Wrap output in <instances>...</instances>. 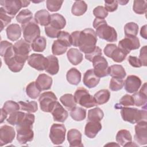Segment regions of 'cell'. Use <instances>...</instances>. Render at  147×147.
<instances>
[{"mask_svg":"<svg viewBox=\"0 0 147 147\" xmlns=\"http://www.w3.org/2000/svg\"><path fill=\"white\" fill-rule=\"evenodd\" d=\"M34 115L31 113H25L22 121L16 125L17 140L20 144L24 145L33 140L34 132L32 130L34 122Z\"/></svg>","mask_w":147,"mask_h":147,"instance_id":"1","label":"cell"},{"mask_svg":"<svg viewBox=\"0 0 147 147\" xmlns=\"http://www.w3.org/2000/svg\"><path fill=\"white\" fill-rule=\"evenodd\" d=\"M93 27L96 29V35L108 42H115L117 40V33L115 29L107 25L105 19L96 18L93 21Z\"/></svg>","mask_w":147,"mask_h":147,"instance_id":"2","label":"cell"},{"mask_svg":"<svg viewBox=\"0 0 147 147\" xmlns=\"http://www.w3.org/2000/svg\"><path fill=\"white\" fill-rule=\"evenodd\" d=\"M97 35L91 28L85 29L80 31L79 48L80 51L85 54L92 52L96 48Z\"/></svg>","mask_w":147,"mask_h":147,"instance_id":"3","label":"cell"},{"mask_svg":"<svg viewBox=\"0 0 147 147\" xmlns=\"http://www.w3.org/2000/svg\"><path fill=\"white\" fill-rule=\"evenodd\" d=\"M121 114L123 121L131 123H136L146 119V109L140 110L136 108L124 107L121 109Z\"/></svg>","mask_w":147,"mask_h":147,"instance_id":"4","label":"cell"},{"mask_svg":"<svg viewBox=\"0 0 147 147\" xmlns=\"http://www.w3.org/2000/svg\"><path fill=\"white\" fill-rule=\"evenodd\" d=\"M74 98L76 103L86 108H90L97 106L94 96L83 87L78 88L74 94Z\"/></svg>","mask_w":147,"mask_h":147,"instance_id":"5","label":"cell"},{"mask_svg":"<svg viewBox=\"0 0 147 147\" xmlns=\"http://www.w3.org/2000/svg\"><path fill=\"white\" fill-rule=\"evenodd\" d=\"M24 40L28 42H32L36 38L40 37V29L34 19L21 25Z\"/></svg>","mask_w":147,"mask_h":147,"instance_id":"6","label":"cell"},{"mask_svg":"<svg viewBox=\"0 0 147 147\" xmlns=\"http://www.w3.org/2000/svg\"><path fill=\"white\" fill-rule=\"evenodd\" d=\"M15 58L20 63L25 64L29 58V53L31 51L29 42L24 39H20L13 45Z\"/></svg>","mask_w":147,"mask_h":147,"instance_id":"7","label":"cell"},{"mask_svg":"<svg viewBox=\"0 0 147 147\" xmlns=\"http://www.w3.org/2000/svg\"><path fill=\"white\" fill-rule=\"evenodd\" d=\"M30 1L20 0H5L1 1L0 4L5 11L13 18L22 7L28 6Z\"/></svg>","mask_w":147,"mask_h":147,"instance_id":"8","label":"cell"},{"mask_svg":"<svg viewBox=\"0 0 147 147\" xmlns=\"http://www.w3.org/2000/svg\"><path fill=\"white\" fill-rule=\"evenodd\" d=\"M40 108L44 112L51 113L54 106L57 102L56 95L52 91L42 93L38 99Z\"/></svg>","mask_w":147,"mask_h":147,"instance_id":"9","label":"cell"},{"mask_svg":"<svg viewBox=\"0 0 147 147\" xmlns=\"http://www.w3.org/2000/svg\"><path fill=\"white\" fill-rule=\"evenodd\" d=\"M66 128L63 124L53 123L50 129L49 138L55 145L62 144L65 138Z\"/></svg>","mask_w":147,"mask_h":147,"instance_id":"10","label":"cell"},{"mask_svg":"<svg viewBox=\"0 0 147 147\" xmlns=\"http://www.w3.org/2000/svg\"><path fill=\"white\" fill-rule=\"evenodd\" d=\"M95 74L99 78L109 75V65L106 59L102 55L96 56L92 61Z\"/></svg>","mask_w":147,"mask_h":147,"instance_id":"11","label":"cell"},{"mask_svg":"<svg viewBox=\"0 0 147 147\" xmlns=\"http://www.w3.org/2000/svg\"><path fill=\"white\" fill-rule=\"evenodd\" d=\"M140 46V43L138 37L126 36L124 38L119 41L118 47L128 55L131 50L137 49L139 48Z\"/></svg>","mask_w":147,"mask_h":147,"instance_id":"12","label":"cell"},{"mask_svg":"<svg viewBox=\"0 0 147 147\" xmlns=\"http://www.w3.org/2000/svg\"><path fill=\"white\" fill-rule=\"evenodd\" d=\"M147 122L146 120L141 121L135 126L134 140L141 145L147 144Z\"/></svg>","mask_w":147,"mask_h":147,"instance_id":"13","label":"cell"},{"mask_svg":"<svg viewBox=\"0 0 147 147\" xmlns=\"http://www.w3.org/2000/svg\"><path fill=\"white\" fill-rule=\"evenodd\" d=\"M28 64L38 71H44L47 65V58L44 55L38 53H32L28 59Z\"/></svg>","mask_w":147,"mask_h":147,"instance_id":"14","label":"cell"},{"mask_svg":"<svg viewBox=\"0 0 147 147\" xmlns=\"http://www.w3.org/2000/svg\"><path fill=\"white\" fill-rule=\"evenodd\" d=\"M16 136L14 128L9 125H3L0 128V146L11 143Z\"/></svg>","mask_w":147,"mask_h":147,"instance_id":"15","label":"cell"},{"mask_svg":"<svg viewBox=\"0 0 147 147\" xmlns=\"http://www.w3.org/2000/svg\"><path fill=\"white\" fill-rule=\"evenodd\" d=\"M141 80L136 75H129L124 82L125 90L130 94L137 92L141 86Z\"/></svg>","mask_w":147,"mask_h":147,"instance_id":"16","label":"cell"},{"mask_svg":"<svg viewBox=\"0 0 147 147\" xmlns=\"http://www.w3.org/2000/svg\"><path fill=\"white\" fill-rule=\"evenodd\" d=\"M117 143L122 146H130L136 145L132 143V137L129 131L126 129L119 130L115 137Z\"/></svg>","mask_w":147,"mask_h":147,"instance_id":"17","label":"cell"},{"mask_svg":"<svg viewBox=\"0 0 147 147\" xmlns=\"http://www.w3.org/2000/svg\"><path fill=\"white\" fill-rule=\"evenodd\" d=\"M67 140L71 147H82L83 145L82 142V134L76 129H70L67 133Z\"/></svg>","mask_w":147,"mask_h":147,"instance_id":"18","label":"cell"},{"mask_svg":"<svg viewBox=\"0 0 147 147\" xmlns=\"http://www.w3.org/2000/svg\"><path fill=\"white\" fill-rule=\"evenodd\" d=\"M51 113L53 116V120L59 122H64L68 116L67 111L63 108L59 102H57L54 106Z\"/></svg>","mask_w":147,"mask_h":147,"instance_id":"19","label":"cell"},{"mask_svg":"<svg viewBox=\"0 0 147 147\" xmlns=\"http://www.w3.org/2000/svg\"><path fill=\"white\" fill-rule=\"evenodd\" d=\"M100 81V78L98 77L94 73L93 69L87 70L84 74L83 82L84 84L89 88L96 87Z\"/></svg>","mask_w":147,"mask_h":147,"instance_id":"20","label":"cell"},{"mask_svg":"<svg viewBox=\"0 0 147 147\" xmlns=\"http://www.w3.org/2000/svg\"><path fill=\"white\" fill-rule=\"evenodd\" d=\"M134 105L138 107L146 106V83H145L139 92H136L133 95Z\"/></svg>","mask_w":147,"mask_h":147,"instance_id":"21","label":"cell"},{"mask_svg":"<svg viewBox=\"0 0 147 147\" xmlns=\"http://www.w3.org/2000/svg\"><path fill=\"white\" fill-rule=\"evenodd\" d=\"M102 129V125L100 122L88 121L84 128L85 135L90 138H94Z\"/></svg>","mask_w":147,"mask_h":147,"instance_id":"22","label":"cell"},{"mask_svg":"<svg viewBox=\"0 0 147 147\" xmlns=\"http://www.w3.org/2000/svg\"><path fill=\"white\" fill-rule=\"evenodd\" d=\"M36 83L41 91L47 90L50 89L52 86V79L45 74H41L38 76Z\"/></svg>","mask_w":147,"mask_h":147,"instance_id":"23","label":"cell"},{"mask_svg":"<svg viewBox=\"0 0 147 147\" xmlns=\"http://www.w3.org/2000/svg\"><path fill=\"white\" fill-rule=\"evenodd\" d=\"M7 38L12 41L17 40L21 36V28L17 24H10L6 29Z\"/></svg>","mask_w":147,"mask_h":147,"instance_id":"24","label":"cell"},{"mask_svg":"<svg viewBox=\"0 0 147 147\" xmlns=\"http://www.w3.org/2000/svg\"><path fill=\"white\" fill-rule=\"evenodd\" d=\"M47 65L45 71L47 73L51 75H54L57 74L59 70V64L58 59L53 55H49L47 57Z\"/></svg>","mask_w":147,"mask_h":147,"instance_id":"25","label":"cell"},{"mask_svg":"<svg viewBox=\"0 0 147 147\" xmlns=\"http://www.w3.org/2000/svg\"><path fill=\"white\" fill-rule=\"evenodd\" d=\"M51 15L45 9L37 11L34 14V20L41 26H47L50 23Z\"/></svg>","mask_w":147,"mask_h":147,"instance_id":"26","label":"cell"},{"mask_svg":"<svg viewBox=\"0 0 147 147\" xmlns=\"http://www.w3.org/2000/svg\"><path fill=\"white\" fill-rule=\"evenodd\" d=\"M67 56L69 61L75 65L80 64L83 59V54L76 48L69 49L67 51Z\"/></svg>","mask_w":147,"mask_h":147,"instance_id":"27","label":"cell"},{"mask_svg":"<svg viewBox=\"0 0 147 147\" xmlns=\"http://www.w3.org/2000/svg\"><path fill=\"white\" fill-rule=\"evenodd\" d=\"M49 25L60 30L65 27L66 20L62 15L59 13H55L51 15Z\"/></svg>","mask_w":147,"mask_h":147,"instance_id":"28","label":"cell"},{"mask_svg":"<svg viewBox=\"0 0 147 147\" xmlns=\"http://www.w3.org/2000/svg\"><path fill=\"white\" fill-rule=\"evenodd\" d=\"M82 75L80 72L76 68H71L66 74L67 81L72 85H78L81 80Z\"/></svg>","mask_w":147,"mask_h":147,"instance_id":"29","label":"cell"},{"mask_svg":"<svg viewBox=\"0 0 147 147\" xmlns=\"http://www.w3.org/2000/svg\"><path fill=\"white\" fill-rule=\"evenodd\" d=\"M109 75L112 78L123 79L126 76V73L121 65L114 64L109 67Z\"/></svg>","mask_w":147,"mask_h":147,"instance_id":"30","label":"cell"},{"mask_svg":"<svg viewBox=\"0 0 147 147\" xmlns=\"http://www.w3.org/2000/svg\"><path fill=\"white\" fill-rule=\"evenodd\" d=\"M87 10V5L83 1H76L71 9L72 14L76 16H80L84 14Z\"/></svg>","mask_w":147,"mask_h":147,"instance_id":"31","label":"cell"},{"mask_svg":"<svg viewBox=\"0 0 147 147\" xmlns=\"http://www.w3.org/2000/svg\"><path fill=\"white\" fill-rule=\"evenodd\" d=\"M5 64L7 65L9 69L13 72H18L22 69L24 64L19 62L16 58L14 55L12 57L4 60Z\"/></svg>","mask_w":147,"mask_h":147,"instance_id":"32","label":"cell"},{"mask_svg":"<svg viewBox=\"0 0 147 147\" xmlns=\"http://www.w3.org/2000/svg\"><path fill=\"white\" fill-rule=\"evenodd\" d=\"M110 98V92L107 89H102L95 94L94 98L97 105H103L109 101Z\"/></svg>","mask_w":147,"mask_h":147,"instance_id":"33","label":"cell"},{"mask_svg":"<svg viewBox=\"0 0 147 147\" xmlns=\"http://www.w3.org/2000/svg\"><path fill=\"white\" fill-rule=\"evenodd\" d=\"M47 46V40L43 36H40L36 38L31 44V48L34 52H42Z\"/></svg>","mask_w":147,"mask_h":147,"instance_id":"34","label":"cell"},{"mask_svg":"<svg viewBox=\"0 0 147 147\" xmlns=\"http://www.w3.org/2000/svg\"><path fill=\"white\" fill-rule=\"evenodd\" d=\"M61 103L68 110H72L76 106L74 96L71 94H65L60 98Z\"/></svg>","mask_w":147,"mask_h":147,"instance_id":"35","label":"cell"},{"mask_svg":"<svg viewBox=\"0 0 147 147\" xmlns=\"http://www.w3.org/2000/svg\"><path fill=\"white\" fill-rule=\"evenodd\" d=\"M69 114L74 120L81 121L84 120L86 117V110L82 107L75 106L70 110Z\"/></svg>","mask_w":147,"mask_h":147,"instance_id":"36","label":"cell"},{"mask_svg":"<svg viewBox=\"0 0 147 147\" xmlns=\"http://www.w3.org/2000/svg\"><path fill=\"white\" fill-rule=\"evenodd\" d=\"M104 113L99 107H95L90 109L88 111V121L100 122L103 118Z\"/></svg>","mask_w":147,"mask_h":147,"instance_id":"37","label":"cell"},{"mask_svg":"<svg viewBox=\"0 0 147 147\" xmlns=\"http://www.w3.org/2000/svg\"><path fill=\"white\" fill-rule=\"evenodd\" d=\"M16 18L17 21L21 25L25 24L33 19L32 13L28 9H23L18 13Z\"/></svg>","mask_w":147,"mask_h":147,"instance_id":"38","label":"cell"},{"mask_svg":"<svg viewBox=\"0 0 147 147\" xmlns=\"http://www.w3.org/2000/svg\"><path fill=\"white\" fill-rule=\"evenodd\" d=\"M25 116V113L22 111H16L10 114L7 122L11 125H17L20 123Z\"/></svg>","mask_w":147,"mask_h":147,"instance_id":"39","label":"cell"},{"mask_svg":"<svg viewBox=\"0 0 147 147\" xmlns=\"http://www.w3.org/2000/svg\"><path fill=\"white\" fill-rule=\"evenodd\" d=\"M41 90L37 87L36 82H30L26 87V93L27 95L33 99L40 96Z\"/></svg>","mask_w":147,"mask_h":147,"instance_id":"40","label":"cell"},{"mask_svg":"<svg viewBox=\"0 0 147 147\" xmlns=\"http://www.w3.org/2000/svg\"><path fill=\"white\" fill-rule=\"evenodd\" d=\"M125 36L136 37L138 32V25L133 22H128L124 26Z\"/></svg>","mask_w":147,"mask_h":147,"instance_id":"41","label":"cell"},{"mask_svg":"<svg viewBox=\"0 0 147 147\" xmlns=\"http://www.w3.org/2000/svg\"><path fill=\"white\" fill-rule=\"evenodd\" d=\"M18 104L20 105V109L21 110L27 111L29 113H35L38 110L37 103L35 101H30L28 102L19 101Z\"/></svg>","mask_w":147,"mask_h":147,"instance_id":"42","label":"cell"},{"mask_svg":"<svg viewBox=\"0 0 147 147\" xmlns=\"http://www.w3.org/2000/svg\"><path fill=\"white\" fill-rule=\"evenodd\" d=\"M67 47L59 40L53 41L52 45V52L54 55H61L67 51Z\"/></svg>","mask_w":147,"mask_h":147,"instance_id":"43","label":"cell"},{"mask_svg":"<svg viewBox=\"0 0 147 147\" xmlns=\"http://www.w3.org/2000/svg\"><path fill=\"white\" fill-rule=\"evenodd\" d=\"M133 9L138 14H143L146 13L147 2L146 1H134Z\"/></svg>","mask_w":147,"mask_h":147,"instance_id":"44","label":"cell"},{"mask_svg":"<svg viewBox=\"0 0 147 147\" xmlns=\"http://www.w3.org/2000/svg\"><path fill=\"white\" fill-rule=\"evenodd\" d=\"M133 105H134V103L133 96L129 94H126L121 98L119 103H117L114 106V107L115 109H121L124 107H128Z\"/></svg>","mask_w":147,"mask_h":147,"instance_id":"45","label":"cell"},{"mask_svg":"<svg viewBox=\"0 0 147 147\" xmlns=\"http://www.w3.org/2000/svg\"><path fill=\"white\" fill-rule=\"evenodd\" d=\"M2 109L7 114H10L14 112L18 111L20 109V106L18 103L13 100H7L5 102Z\"/></svg>","mask_w":147,"mask_h":147,"instance_id":"46","label":"cell"},{"mask_svg":"<svg viewBox=\"0 0 147 147\" xmlns=\"http://www.w3.org/2000/svg\"><path fill=\"white\" fill-rule=\"evenodd\" d=\"M126 56L127 54L126 53L119 47H117L111 54L110 58H111L115 62L121 63L125 59Z\"/></svg>","mask_w":147,"mask_h":147,"instance_id":"47","label":"cell"},{"mask_svg":"<svg viewBox=\"0 0 147 147\" xmlns=\"http://www.w3.org/2000/svg\"><path fill=\"white\" fill-rule=\"evenodd\" d=\"M12 18H13L11 16L8 14L3 7H0V20H1V25L2 31L6 26H7L11 21Z\"/></svg>","mask_w":147,"mask_h":147,"instance_id":"48","label":"cell"},{"mask_svg":"<svg viewBox=\"0 0 147 147\" xmlns=\"http://www.w3.org/2000/svg\"><path fill=\"white\" fill-rule=\"evenodd\" d=\"M123 86L124 80L123 79L112 78L109 84V88L112 91H117L121 90Z\"/></svg>","mask_w":147,"mask_h":147,"instance_id":"49","label":"cell"},{"mask_svg":"<svg viewBox=\"0 0 147 147\" xmlns=\"http://www.w3.org/2000/svg\"><path fill=\"white\" fill-rule=\"evenodd\" d=\"M57 40L60 41L67 47H69L72 45L71 42V37L67 32L65 31H60L57 37Z\"/></svg>","mask_w":147,"mask_h":147,"instance_id":"50","label":"cell"},{"mask_svg":"<svg viewBox=\"0 0 147 147\" xmlns=\"http://www.w3.org/2000/svg\"><path fill=\"white\" fill-rule=\"evenodd\" d=\"M47 9L51 11L55 12L59 10L63 3V1H56V0H47L46 1Z\"/></svg>","mask_w":147,"mask_h":147,"instance_id":"51","label":"cell"},{"mask_svg":"<svg viewBox=\"0 0 147 147\" xmlns=\"http://www.w3.org/2000/svg\"><path fill=\"white\" fill-rule=\"evenodd\" d=\"M93 14L96 18L105 19L108 16V12L106 9L102 6H98L94 8Z\"/></svg>","mask_w":147,"mask_h":147,"instance_id":"52","label":"cell"},{"mask_svg":"<svg viewBox=\"0 0 147 147\" xmlns=\"http://www.w3.org/2000/svg\"><path fill=\"white\" fill-rule=\"evenodd\" d=\"M60 30L55 28L51 25H48V26L45 27V32L46 35L50 38H56L57 37Z\"/></svg>","mask_w":147,"mask_h":147,"instance_id":"53","label":"cell"},{"mask_svg":"<svg viewBox=\"0 0 147 147\" xmlns=\"http://www.w3.org/2000/svg\"><path fill=\"white\" fill-rule=\"evenodd\" d=\"M118 6L117 1H105V8L107 11L113 12L115 11Z\"/></svg>","mask_w":147,"mask_h":147,"instance_id":"54","label":"cell"},{"mask_svg":"<svg viewBox=\"0 0 147 147\" xmlns=\"http://www.w3.org/2000/svg\"><path fill=\"white\" fill-rule=\"evenodd\" d=\"M102 55V53L101 49L98 47H96V48H95V49L92 52H91L89 53L85 54V58L86 59H87L88 61L92 62L93 59L96 56Z\"/></svg>","mask_w":147,"mask_h":147,"instance_id":"55","label":"cell"},{"mask_svg":"<svg viewBox=\"0 0 147 147\" xmlns=\"http://www.w3.org/2000/svg\"><path fill=\"white\" fill-rule=\"evenodd\" d=\"M13 45L11 43L8 42L7 41L4 40L1 42V46H0V55L1 57H3L5 52L11 48Z\"/></svg>","mask_w":147,"mask_h":147,"instance_id":"56","label":"cell"},{"mask_svg":"<svg viewBox=\"0 0 147 147\" xmlns=\"http://www.w3.org/2000/svg\"><path fill=\"white\" fill-rule=\"evenodd\" d=\"M139 59L141 61L142 65L146 66L147 60V53H146V46L145 45L141 48L140 52Z\"/></svg>","mask_w":147,"mask_h":147,"instance_id":"57","label":"cell"},{"mask_svg":"<svg viewBox=\"0 0 147 147\" xmlns=\"http://www.w3.org/2000/svg\"><path fill=\"white\" fill-rule=\"evenodd\" d=\"M80 31H74L71 34V42L72 45L75 47H79V40H80Z\"/></svg>","mask_w":147,"mask_h":147,"instance_id":"58","label":"cell"},{"mask_svg":"<svg viewBox=\"0 0 147 147\" xmlns=\"http://www.w3.org/2000/svg\"><path fill=\"white\" fill-rule=\"evenodd\" d=\"M128 61L129 64L133 67L140 68L142 66L141 61L140 60L139 58H138L136 56H129Z\"/></svg>","mask_w":147,"mask_h":147,"instance_id":"59","label":"cell"},{"mask_svg":"<svg viewBox=\"0 0 147 147\" xmlns=\"http://www.w3.org/2000/svg\"><path fill=\"white\" fill-rule=\"evenodd\" d=\"M117 46L114 44H108L105 47L103 52L105 55L108 57H110L113 51L116 49Z\"/></svg>","mask_w":147,"mask_h":147,"instance_id":"60","label":"cell"},{"mask_svg":"<svg viewBox=\"0 0 147 147\" xmlns=\"http://www.w3.org/2000/svg\"><path fill=\"white\" fill-rule=\"evenodd\" d=\"M146 25H145L144 26H142L140 30V35L142 37H143L145 39H146L147 36H146Z\"/></svg>","mask_w":147,"mask_h":147,"instance_id":"61","label":"cell"},{"mask_svg":"<svg viewBox=\"0 0 147 147\" xmlns=\"http://www.w3.org/2000/svg\"><path fill=\"white\" fill-rule=\"evenodd\" d=\"M1 122H0L2 123L4 121V120L6 118V117L7 116V114L5 111H4L3 110L2 108L1 109Z\"/></svg>","mask_w":147,"mask_h":147,"instance_id":"62","label":"cell"},{"mask_svg":"<svg viewBox=\"0 0 147 147\" xmlns=\"http://www.w3.org/2000/svg\"><path fill=\"white\" fill-rule=\"evenodd\" d=\"M117 2H118V3H119L121 5H126L129 1H117Z\"/></svg>","mask_w":147,"mask_h":147,"instance_id":"63","label":"cell"}]
</instances>
